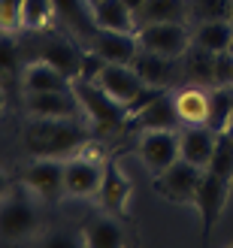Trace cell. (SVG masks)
<instances>
[{"mask_svg":"<svg viewBox=\"0 0 233 248\" xmlns=\"http://www.w3.org/2000/svg\"><path fill=\"white\" fill-rule=\"evenodd\" d=\"M85 133L76 118H31L24 127V148L33 157H70L85 148Z\"/></svg>","mask_w":233,"mask_h":248,"instance_id":"cell-1","label":"cell"},{"mask_svg":"<svg viewBox=\"0 0 233 248\" xmlns=\"http://www.w3.org/2000/svg\"><path fill=\"white\" fill-rule=\"evenodd\" d=\"M33 191L28 185L9 188L0 197V239L3 242H21L36 233L40 227V212L33 203Z\"/></svg>","mask_w":233,"mask_h":248,"instance_id":"cell-2","label":"cell"},{"mask_svg":"<svg viewBox=\"0 0 233 248\" xmlns=\"http://www.w3.org/2000/svg\"><path fill=\"white\" fill-rule=\"evenodd\" d=\"M73 94L79 97V106H82L85 118H88L97 130L112 133L124 121H130L127 109L121 106L118 100H112V97H109L94 79H73Z\"/></svg>","mask_w":233,"mask_h":248,"instance_id":"cell-3","label":"cell"},{"mask_svg":"<svg viewBox=\"0 0 233 248\" xmlns=\"http://www.w3.org/2000/svg\"><path fill=\"white\" fill-rule=\"evenodd\" d=\"M137 43L145 52L167 55V58H185V52L194 43V33L188 21H155L137 28Z\"/></svg>","mask_w":233,"mask_h":248,"instance_id":"cell-4","label":"cell"},{"mask_svg":"<svg viewBox=\"0 0 233 248\" xmlns=\"http://www.w3.org/2000/svg\"><path fill=\"white\" fill-rule=\"evenodd\" d=\"M103 160L100 152H85V155H70L64 157V194L85 200V197H97L103 182Z\"/></svg>","mask_w":233,"mask_h":248,"instance_id":"cell-5","label":"cell"},{"mask_svg":"<svg viewBox=\"0 0 233 248\" xmlns=\"http://www.w3.org/2000/svg\"><path fill=\"white\" fill-rule=\"evenodd\" d=\"M130 67L137 70V76L145 85H152V88L173 91L185 82V61L182 58H167V55H155V52L140 48V52L133 55Z\"/></svg>","mask_w":233,"mask_h":248,"instance_id":"cell-6","label":"cell"},{"mask_svg":"<svg viewBox=\"0 0 233 248\" xmlns=\"http://www.w3.org/2000/svg\"><path fill=\"white\" fill-rule=\"evenodd\" d=\"M203 167L197 164H188V160H176L173 167H167L161 176H155V191L170 203H191L197 200V188H200V179H203Z\"/></svg>","mask_w":233,"mask_h":248,"instance_id":"cell-7","label":"cell"},{"mask_svg":"<svg viewBox=\"0 0 233 248\" xmlns=\"http://www.w3.org/2000/svg\"><path fill=\"white\" fill-rule=\"evenodd\" d=\"M137 157L145 164L152 176H161L167 167H173L179 155V130H140Z\"/></svg>","mask_w":233,"mask_h":248,"instance_id":"cell-8","label":"cell"},{"mask_svg":"<svg viewBox=\"0 0 233 248\" xmlns=\"http://www.w3.org/2000/svg\"><path fill=\"white\" fill-rule=\"evenodd\" d=\"M33 58L48 61L52 67H58L64 76L79 79L82 76V58H85V46L76 36H58V33H46L36 43Z\"/></svg>","mask_w":233,"mask_h":248,"instance_id":"cell-9","label":"cell"},{"mask_svg":"<svg viewBox=\"0 0 233 248\" xmlns=\"http://www.w3.org/2000/svg\"><path fill=\"white\" fill-rule=\"evenodd\" d=\"M21 106L31 118H79L85 115L73 88L61 91H24Z\"/></svg>","mask_w":233,"mask_h":248,"instance_id":"cell-10","label":"cell"},{"mask_svg":"<svg viewBox=\"0 0 233 248\" xmlns=\"http://www.w3.org/2000/svg\"><path fill=\"white\" fill-rule=\"evenodd\" d=\"M21 185L43 197V200H58L64 194V157H36L31 167H24Z\"/></svg>","mask_w":233,"mask_h":248,"instance_id":"cell-11","label":"cell"},{"mask_svg":"<svg viewBox=\"0 0 233 248\" xmlns=\"http://www.w3.org/2000/svg\"><path fill=\"white\" fill-rule=\"evenodd\" d=\"M227 197H230V179H221L206 170L200 179V188H197V200H194V206H197V212L203 218V233H212V227L221 221Z\"/></svg>","mask_w":233,"mask_h":248,"instance_id":"cell-12","label":"cell"},{"mask_svg":"<svg viewBox=\"0 0 233 248\" xmlns=\"http://www.w3.org/2000/svg\"><path fill=\"white\" fill-rule=\"evenodd\" d=\"M94 82L100 85L112 100H118L124 109L137 100L140 91L145 88V82L137 76V70H133L130 64H103V70L97 73Z\"/></svg>","mask_w":233,"mask_h":248,"instance_id":"cell-13","label":"cell"},{"mask_svg":"<svg viewBox=\"0 0 233 248\" xmlns=\"http://www.w3.org/2000/svg\"><path fill=\"white\" fill-rule=\"evenodd\" d=\"M85 48L97 52L106 64H130L133 55L140 52V43H137V33H124V31H106V28H97L91 33V40Z\"/></svg>","mask_w":233,"mask_h":248,"instance_id":"cell-14","label":"cell"},{"mask_svg":"<svg viewBox=\"0 0 233 248\" xmlns=\"http://www.w3.org/2000/svg\"><path fill=\"white\" fill-rule=\"evenodd\" d=\"M133 194V185L127 179V172L121 170L115 160H106L103 167V182H100V191H97V200H100V209L109 215H121L127 209V200Z\"/></svg>","mask_w":233,"mask_h":248,"instance_id":"cell-15","label":"cell"},{"mask_svg":"<svg viewBox=\"0 0 233 248\" xmlns=\"http://www.w3.org/2000/svg\"><path fill=\"white\" fill-rule=\"evenodd\" d=\"M130 124L137 130H182V121L176 115V103H173V91L157 94L152 103H145L140 112H133Z\"/></svg>","mask_w":233,"mask_h":248,"instance_id":"cell-16","label":"cell"},{"mask_svg":"<svg viewBox=\"0 0 233 248\" xmlns=\"http://www.w3.org/2000/svg\"><path fill=\"white\" fill-rule=\"evenodd\" d=\"M218 140V130H212L209 124H185L179 130V155L182 160L188 164H197V167H209V157H212V148Z\"/></svg>","mask_w":233,"mask_h":248,"instance_id":"cell-17","label":"cell"},{"mask_svg":"<svg viewBox=\"0 0 233 248\" xmlns=\"http://www.w3.org/2000/svg\"><path fill=\"white\" fill-rule=\"evenodd\" d=\"M173 103L182 127L209 121V88H203L197 82H182L179 88H173Z\"/></svg>","mask_w":233,"mask_h":248,"instance_id":"cell-18","label":"cell"},{"mask_svg":"<svg viewBox=\"0 0 233 248\" xmlns=\"http://www.w3.org/2000/svg\"><path fill=\"white\" fill-rule=\"evenodd\" d=\"M52 3H55V18H61V24H64L82 46H88L91 33L97 31L94 9H91L88 0H52Z\"/></svg>","mask_w":233,"mask_h":248,"instance_id":"cell-19","label":"cell"},{"mask_svg":"<svg viewBox=\"0 0 233 248\" xmlns=\"http://www.w3.org/2000/svg\"><path fill=\"white\" fill-rule=\"evenodd\" d=\"M21 88L24 91H61V88H73V79L64 76L48 61L31 58L21 64Z\"/></svg>","mask_w":233,"mask_h":248,"instance_id":"cell-20","label":"cell"},{"mask_svg":"<svg viewBox=\"0 0 233 248\" xmlns=\"http://www.w3.org/2000/svg\"><path fill=\"white\" fill-rule=\"evenodd\" d=\"M82 245L88 248H121L127 239H124V227L115 221V215H97L91 218L88 224L82 227Z\"/></svg>","mask_w":233,"mask_h":248,"instance_id":"cell-21","label":"cell"},{"mask_svg":"<svg viewBox=\"0 0 233 248\" xmlns=\"http://www.w3.org/2000/svg\"><path fill=\"white\" fill-rule=\"evenodd\" d=\"M194 33V46L206 48L215 55H227L233 43V21L230 18H212V21H197Z\"/></svg>","mask_w":233,"mask_h":248,"instance_id":"cell-22","label":"cell"},{"mask_svg":"<svg viewBox=\"0 0 233 248\" xmlns=\"http://www.w3.org/2000/svg\"><path fill=\"white\" fill-rule=\"evenodd\" d=\"M94 9V24L106 31H124V33H137V12H133L124 0H100Z\"/></svg>","mask_w":233,"mask_h":248,"instance_id":"cell-23","label":"cell"},{"mask_svg":"<svg viewBox=\"0 0 233 248\" xmlns=\"http://www.w3.org/2000/svg\"><path fill=\"white\" fill-rule=\"evenodd\" d=\"M155 21H188V0H142L137 9V24Z\"/></svg>","mask_w":233,"mask_h":248,"instance_id":"cell-24","label":"cell"},{"mask_svg":"<svg viewBox=\"0 0 233 248\" xmlns=\"http://www.w3.org/2000/svg\"><path fill=\"white\" fill-rule=\"evenodd\" d=\"M55 18V3L52 0H24L21 3V31L28 33H43Z\"/></svg>","mask_w":233,"mask_h":248,"instance_id":"cell-25","label":"cell"},{"mask_svg":"<svg viewBox=\"0 0 233 248\" xmlns=\"http://www.w3.org/2000/svg\"><path fill=\"white\" fill-rule=\"evenodd\" d=\"M233 115V85H215L209 88V127L221 130L227 118Z\"/></svg>","mask_w":233,"mask_h":248,"instance_id":"cell-26","label":"cell"},{"mask_svg":"<svg viewBox=\"0 0 233 248\" xmlns=\"http://www.w3.org/2000/svg\"><path fill=\"white\" fill-rule=\"evenodd\" d=\"M206 170L233 182V140L224 130H218V140H215V148H212V157H209V167Z\"/></svg>","mask_w":233,"mask_h":248,"instance_id":"cell-27","label":"cell"},{"mask_svg":"<svg viewBox=\"0 0 233 248\" xmlns=\"http://www.w3.org/2000/svg\"><path fill=\"white\" fill-rule=\"evenodd\" d=\"M233 0H188V18L194 21H212V18H230Z\"/></svg>","mask_w":233,"mask_h":248,"instance_id":"cell-28","label":"cell"},{"mask_svg":"<svg viewBox=\"0 0 233 248\" xmlns=\"http://www.w3.org/2000/svg\"><path fill=\"white\" fill-rule=\"evenodd\" d=\"M18 46L9 40V36H3V40H0V85H3L6 88V82L9 79H16V73H18Z\"/></svg>","mask_w":233,"mask_h":248,"instance_id":"cell-29","label":"cell"},{"mask_svg":"<svg viewBox=\"0 0 233 248\" xmlns=\"http://www.w3.org/2000/svg\"><path fill=\"white\" fill-rule=\"evenodd\" d=\"M21 3L24 0H0V36L21 31Z\"/></svg>","mask_w":233,"mask_h":248,"instance_id":"cell-30","label":"cell"},{"mask_svg":"<svg viewBox=\"0 0 233 248\" xmlns=\"http://www.w3.org/2000/svg\"><path fill=\"white\" fill-rule=\"evenodd\" d=\"M6 191H9V179H6V172L0 170V197H3Z\"/></svg>","mask_w":233,"mask_h":248,"instance_id":"cell-31","label":"cell"},{"mask_svg":"<svg viewBox=\"0 0 233 248\" xmlns=\"http://www.w3.org/2000/svg\"><path fill=\"white\" fill-rule=\"evenodd\" d=\"M221 130H224V133H227V136H230V140H233V115H230V118H227V124H224V127H221Z\"/></svg>","mask_w":233,"mask_h":248,"instance_id":"cell-32","label":"cell"},{"mask_svg":"<svg viewBox=\"0 0 233 248\" xmlns=\"http://www.w3.org/2000/svg\"><path fill=\"white\" fill-rule=\"evenodd\" d=\"M124 3H127V6H130V9H133V12H137V9H140V6H142V0H124Z\"/></svg>","mask_w":233,"mask_h":248,"instance_id":"cell-33","label":"cell"},{"mask_svg":"<svg viewBox=\"0 0 233 248\" xmlns=\"http://www.w3.org/2000/svg\"><path fill=\"white\" fill-rule=\"evenodd\" d=\"M3 100H6V94H3V85H0V109H3Z\"/></svg>","mask_w":233,"mask_h":248,"instance_id":"cell-34","label":"cell"},{"mask_svg":"<svg viewBox=\"0 0 233 248\" xmlns=\"http://www.w3.org/2000/svg\"><path fill=\"white\" fill-rule=\"evenodd\" d=\"M88 3H91V6H97V3H100V0H88Z\"/></svg>","mask_w":233,"mask_h":248,"instance_id":"cell-35","label":"cell"},{"mask_svg":"<svg viewBox=\"0 0 233 248\" xmlns=\"http://www.w3.org/2000/svg\"><path fill=\"white\" fill-rule=\"evenodd\" d=\"M230 21H233V6H230Z\"/></svg>","mask_w":233,"mask_h":248,"instance_id":"cell-36","label":"cell"},{"mask_svg":"<svg viewBox=\"0 0 233 248\" xmlns=\"http://www.w3.org/2000/svg\"><path fill=\"white\" fill-rule=\"evenodd\" d=\"M230 55H233V43H230Z\"/></svg>","mask_w":233,"mask_h":248,"instance_id":"cell-37","label":"cell"}]
</instances>
